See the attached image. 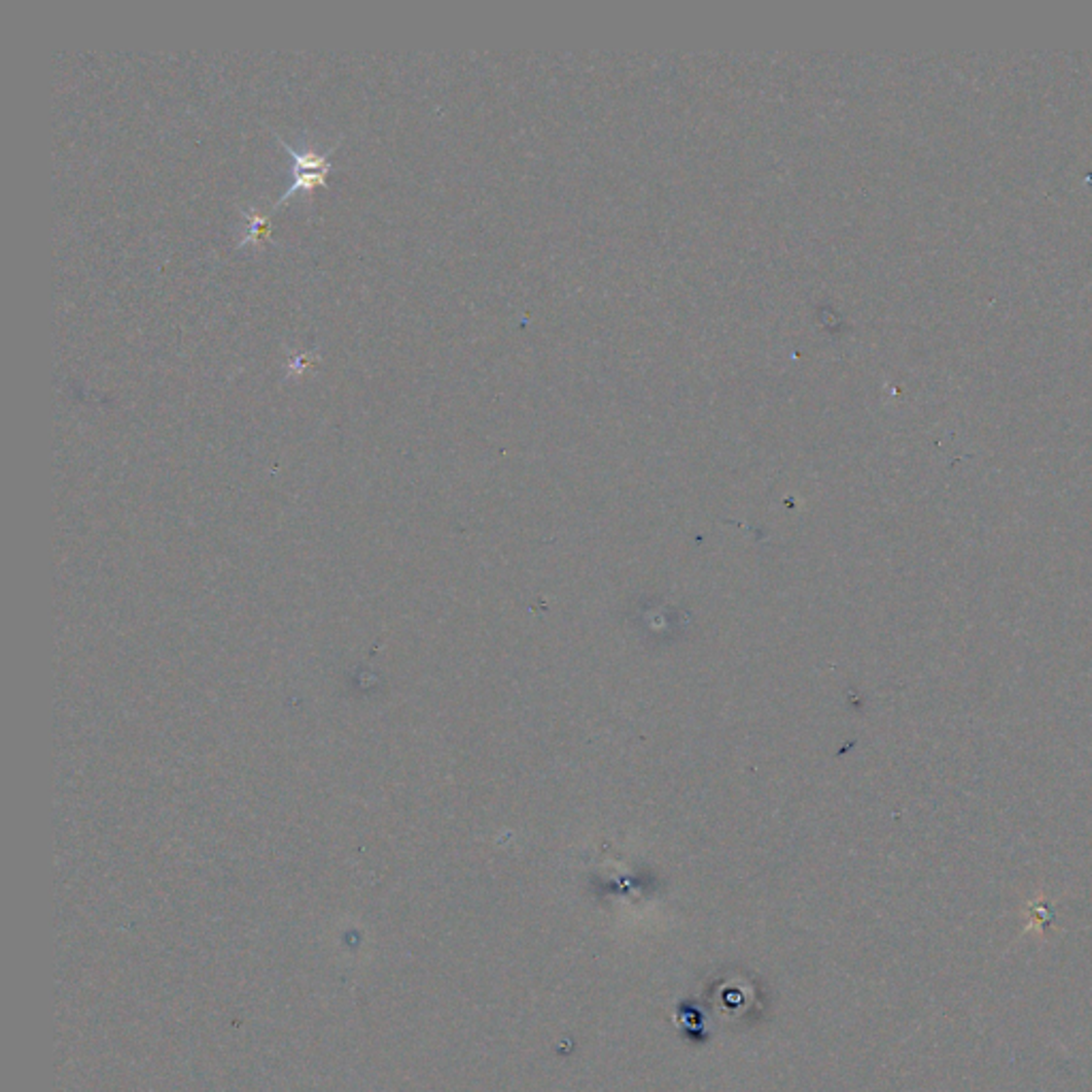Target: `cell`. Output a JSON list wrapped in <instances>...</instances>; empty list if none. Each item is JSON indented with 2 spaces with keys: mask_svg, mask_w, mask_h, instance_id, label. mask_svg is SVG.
<instances>
[{
  "mask_svg": "<svg viewBox=\"0 0 1092 1092\" xmlns=\"http://www.w3.org/2000/svg\"><path fill=\"white\" fill-rule=\"evenodd\" d=\"M314 357H318V348L303 350V352H299V355H291L289 363H286V371H289V376H299V373L314 361Z\"/></svg>",
  "mask_w": 1092,
  "mask_h": 1092,
  "instance_id": "obj_3",
  "label": "cell"
},
{
  "mask_svg": "<svg viewBox=\"0 0 1092 1092\" xmlns=\"http://www.w3.org/2000/svg\"><path fill=\"white\" fill-rule=\"evenodd\" d=\"M275 137L289 152V157L293 159V178L291 182L286 184V189L282 193V196L278 198V203L273 207H280L286 198H291L297 193H312L314 186L318 184H325L327 180V173L331 171V152L335 150V146H331L325 152H318L314 146H310L303 137L299 139V143H291L286 137L278 135L275 132Z\"/></svg>",
  "mask_w": 1092,
  "mask_h": 1092,
  "instance_id": "obj_1",
  "label": "cell"
},
{
  "mask_svg": "<svg viewBox=\"0 0 1092 1092\" xmlns=\"http://www.w3.org/2000/svg\"><path fill=\"white\" fill-rule=\"evenodd\" d=\"M241 214L246 216L248 220V229L244 230V235L241 239H237V246H246V244H259L263 239L264 230L269 227V218L261 214L257 207H250V209H241Z\"/></svg>",
  "mask_w": 1092,
  "mask_h": 1092,
  "instance_id": "obj_2",
  "label": "cell"
}]
</instances>
